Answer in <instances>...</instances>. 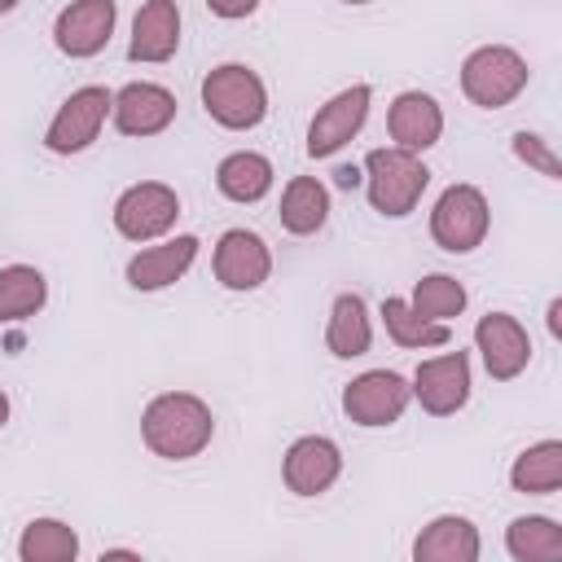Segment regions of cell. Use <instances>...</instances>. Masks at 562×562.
I'll use <instances>...</instances> for the list:
<instances>
[{
  "label": "cell",
  "instance_id": "cell-1",
  "mask_svg": "<svg viewBox=\"0 0 562 562\" xmlns=\"http://www.w3.org/2000/svg\"><path fill=\"white\" fill-rule=\"evenodd\" d=\"M140 439L162 461H189L215 439V413L193 391H162L140 413Z\"/></svg>",
  "mask_w": 562,
  "mask_h": 562
},
{
  "label": "cell",
  "instance_id": "cell-35",
  "mask_svg": "<svg viewBox=\"0 0 562 562\" xmlns=\"http://www.w3.org/2000/svg\"><path fill=\"white\" fill-rule=\"evenodd\" d=\"M342 4H369V0H342Z\"/></svg>",
  "mask_w": 562,
  "mask_h": 562
},
{
  "label": "cell",
  "instance_id": "cell-30",
  "mask_svg": "<svg viewBox=\"0 0 562 562\" xmlns=\"http://www.w3.org/2000/svg\"><path fill=\"white\" fill-rule=\"evenodd\" d=\"M206 9L224 22H237V18H250L259 9V0H206Z\"/></svg>",
  "mask_w": 562,
  "mask_h": 562
},
{
  "label": "cell",
  "instance_id": "cell-11",
  "mask_svg": "<svg viewBox=\"0 0 562 562\" xmlns=\"http://www.w3.org/2000/svg\"><path fill=\"white\" fill-rule=\"evenodd\" d=\"M211 268H215V281L233 294H246V290H259L268 277H272V250L259 233L250 228H228L220 233L215 241V255H211Z\"/></svg>",
  "mask_w": 562,
  "mask_h": 562
},
{
  "label": "cell",
  "instance_id": "cell-23",
  "mask_svg": "<svg viewBox=\"0 0 562 562\" xmlns=\"http://www.w3.org/2000/svg\"><path fill=\"white\" fill-rule=\"evenodd\" d=\"M509 487L522 496H553L562 487V439H540L522 448L509 465Z\"/></svg>",
  "mask_w": 562,
  "mask_h": 562
},
{
  "label": "cell",
  "instance_id": "cell-10",
  "mask_svg": "<svg viewBox=\"0 0 562 562\" xmlns=\"http://www.w3.org/2000/svg\"><path fill=\"white\" fill-rule=\"evenodd\" d=\"M369 105H373V88L369 83H351L342 92H334L307 123V158H329L338 154L369 119Z\"/></svg>",
  "mask_w": 562,
  "mask_h": 562
},
{
  "label": "cell",
  "instance_id": "cell-27",
  "mask_svg": "<svg viewBox=\"0 0 562 562\" xmlns=\"http://www.w3.org/2000/svg\"><path fill=\"white\" fill-rule=\"evenodd\" d=\"M382 325H386V334H391V342L395 347H448L452 342V329L443 325V321H426V316H417L413 307H408V299H382Z\"/></svg>",
  "mask_w": 562,
  "mask_h": 562
},
{
  "label": "cell",
  "instance_id": "cell-28",
  "mask_svg": "<svg viewBox=\"0 0 562 562\" xmlns=\"http://www.w3.org/2000/svg\"><path fill=\"white\" fill-rule=\"evenodd\" d=\"M465 285L457 281V277H448V272H426L417 285H413V299H408V307L417 312V316H426V321H452V316H461L465 312Z\"/></svg>",
  "mask_w": 562,
  "mask_h": 562
},
{
  "label": "cell",
  "instance_id": "cell-18",
  "mask_svg": "<svg viewBox=\"0 0 562 562\" xmlns=\"http://www.w3.org/2000/svg\"><path fill=\"white\" fill-rule=\"evenodd\" d=\"M386 132H391V140H395L400 149L422 154V149L439 145V136H443V105H439L430 92L408 88V92H400V97L391 101V110H386Z\"/></svg>",
  "mask_w": 562,
  "mask_h": 562
},
{
  "label": "cell",
  "instance_id": "cell-8",
  "mask_svg": "<svg viewBox=\"0 0 562 562\" xmlns=\"http://www.w3.org/2000/svg\"><path fill=\"white\" fill-rule=\"evenodd\" d=\"M408 404H413V386L395 369H369L342 386V413L364 430L395 426Z\"/></svg>",
  "mask_w": 562,
  "mask_h": 562
},
{
  "label": "cell",
  "instance_id": "cell-25",
  "mask_svg": "<svg viewBox=\"0 0 562 562\" xmlns=\"http://www.w3.org/2000/svg\"><path fill=\"white\" fill-rule=\"evenodd\" d=\"M505 549L514 562H562V527L544 514H522L505 527Z\"/></svg>",
  "mask_w": 562,
  "mask_h": 562
},
{
  "label": "cell",
  "instance_id": "cell-9",
  "mask_svg": "<svg viewBox=\"0 0 562 562\" xmlns=\"http://www.w3.org/2000/svg\"><path fill=\"white\" fill-rule=\"evenodd\" d=\"M474 351L492 382H514L531 364V334L509 312H487L474 325Z\"/></svg>",
  "mask_w": 562,
  "mask_h": 562
},
{
  "label": "cell",
  "instance_id": "cell-19",
  "mask_svg": "<svg viewBox=\"0 0 562 562\" xmlns=\"http://www.w3.org/2000/svg\"><path fill=\"white\" fill-rule=\"evenodd\" d=\"M479 553H483V540L465 514H439L413 540L417 562H474Z\"/></svg>",
  "mask_w": 562,
  "mask_h": 562
},
{
  "label": "cell",
  "instance_id": "cell-29",
  "mask_svg": "<svg viewBox=\"0 0 562 562\" xmlns=\"http://www.w3.org/2000/svg\"><path fill=\"white\" fill-rule=\"evenodd\" d=\"M514 158L518 162H527V167H536L544 180H562V162H558V154H553V145L544 140V136H536V132H514Z\"/></svg>",
  "mask_w": 562,
  "mask_h": 562
},
{
  "label": "cell",
  "instance_id": "cell-26",
  "mask_svg": "<svg viewBox=\"0 0 562 562\" xmlns=\"http://www.w3.org/2000/svg\"><path fill=\"white\" fill-rule=\"evenodd\" d=\"M22 562H75L79 558V531L61 518H31L18 536Z\"/></svg>",
  "mask_w": 562,
  "mask_h": 562
},
{
  "label": "cell",
  "instance_id": "cell-2",
  "mask_svg": "<svg viewBox=\"0 0 562 562\" xmlns=\"http://www.w3.org/2000/svg\"><path fill=\"white\" fill-rule=\"evenodd\" d=\"M426 184H430V167L422 162V154L400 149V145H382L364 154V193L378 215L386 220L413 215Z\"/></svg>",
  "mask_w": 562,
  "mask_h": 562
},
{
  "label": "cell",
  "instance_id": "cell-22",
  "mask_svg": "<svg viewBox=\"0 0 562 562\" xmlns=\"http://www.w3.org/2000/svg\"><path fill=\"white\" fill-rule=\"evenodd\" d=\"M281 228L294 233V237H312L325 228L329 220V189L316 180V176H294L285 189H281Z\"/></svg>",
  "mask_w": 562,
  "mask_h": 562
},
{
  "label": "cell",
  "instance_id": "cell-21",
  "mask_svg": "<svg viewBox=\"0 0 562 562\" xmlns=\"http://www.w3.org/2000/svg\"><path fill=\"white\" fill-rule=\"evenodd\" d=\"M272 180H277L272 162H268L263 154H255V149H233V154H224L220 167H215V189H220L228 202H241V206L268 198Z\"/></svg>",
  "mask_w": 562,
  "mask_h": 562
},
{
  "label": "cell",
  "instance_id": "cell-33",
  "mask_svg": "<svg viewBox=\"0 0 562 562\" xmlns=\"http://www.w3.org/2000/svg\"><path fill=\"white\" fill-rule=\"evenodd\" d=\"M4 422H9V395L0 391V430H4Z\"/></svg>",
  "mask_w": 562,
  "mask_h": 562
},
{
  "label": "cell",
  "instance_id": "cell-24",
  "mask_svg": "<svg viewBox=\"0 0 562 562\" xmlns=\"http://www.w3.org/2000/svg\"><path fill=\"white\" fill-rule=\"evenodd\" d=\"M48 303V281L35 263H9L0 268V325L26 321Z\"/></svg>",
  "mask_w": 562,
  "mask_h": 562
},
{
  "label": "cell",
  "instance_id": "cell-3",
  "mask_svg": "<svg viewBox=\"0 0 562 562\" xmlns=\"http://www.w3.org/2000/svg\"><path fill=\"white\" fill-rule=\"evenodd\" d=\"M202 110L228 132H250L268 114V88L246 61H224L202 79Z\"/></svg>",
  "mask_w": 562,
  "mask_h": 562
},
{
  "label": "cell",
  "instance_id": "cell-34",
  "mask_svg": "<svg viewBox=\"0 0 562 562\" xmlns=\"http://www.w3.org/2000/svg\"><path fill=\"white\" fill-rule=\"evenodd\" d=\"M18 4H22V0H0V9H18Z\"/></svg>",
  "mask_w": 562,
  "mask_h": 562
},
{
  "label": "cell",
  "instance_id": "cell-31",
  "mask_svg": "<svg viewBox=\"0 0 562 562\" xmlns=\"http://www.w3.org/2000/svg\"><path fill=\"white\" fill-rule=\"evenodd\" d=\"M356 180H360L356 167H338V184H356Z\"/></svg>",
  "mask_w": 562,
  "mask_h": 562
},
{
  "label": "cell",
  "instance_id": "cell-13",
  "mask_svg": "<svg viewBox=\"0 0 562 562\" xmlns=\"http://www.w3.org/2000/svg\"><path fill=\"white\" fill-rule=\"evenodd\" d=\"M342 474V448L329 435H303L281 457V479L294 496H321Z\"/></svg>",
  "mask_w": 562,
  "mask_h": 562
},
{
  "label": "cell",
  "instance_id": "cell-16",
  "mask_svg": "<svg viewBox=\"0 0 562 562\" xmlns=\"http://www.w3.org/2000/svg\"><path fill=\"white\" fill-rule=\"evenodd\" d=\"M198 246H202V241H198L193 233H180V237H167V241H158V246L136 250V255L127 259V285H132V290H145V294L176 285V281L193 268Z\"/></svg>",
  "mask_w": 562,
  "mask_h": 562
},
{
  "label": "cell",
  "instance_id": "cell-14",
  "mask_svg": "<svg viewBox=\"0 0 562 562\" xmlns=\"http://www.w3.org/2000/svg\"><path fill=\"white\" fill-rule=\"evenodd\" d=\"M119 22V4L114 0H70L57 22H53V44L66 57H97Z\"/></svg>",
  "mask_w": 562,
  "mask_h": 562
},
{
  "label": "cell",
  "instance_id": "cell-5",
  "mask_svg": "<svg viewBox=\"0 0 562 562\" xmlns=\"http://www.w3.org/2000/svg\"><path fill=\"white\" fill-rule=\"evenodd\" d=\"M110 220H114V233L127 241H140V246L158 241L180 220V193L162 180H136L114 198Z\"/></svg>",
  "mask_w": 562,
  "mask_h": 562
},
{
  "label": "cell",
  "instance_id": "cell-20",
  "mask_svg": "<svg viewBox=\"0 0 562 562\" xmlns=\"http://www.w3.org/2000/svg\"><path fill=\"white\" fill-rule=\"evenodd\" d=\"M325 347L338 360H356L373 347V321H369V303L351 290H342L329 307V325H325Z\"/></svg>",
  "mask_w": 562,
  "mask_h": 562
},
{
  "label": "cell",
  "instance_id": "cell-4",
  "mask_svg": "<svg viewBox=\"0 0 562 562\" xmlns=\"http://www.w3.org/2000/svg\"><path fill=\"white\" fill-rule=\"evenodd\" d=\"M527 79H531L527 57L509 44H479L461 61V92L479 110H505L527 88Z\"/></svg>",
  "mask_w": 562,
  "mask_h": 562
},
{
  "label": "cell",
  "instance_id": "cell-12",
  "mask_svg": "<svg viewBox=\"0 0 562 562\" xmlns=\"http://www.w3.org/2000/svg\"><path fill=\"white\" fill-rule=\"evenodd\" d=\"M408 386H413V400L430 417H452L470 400V356L465 351L430 356V360L417 364V373H413Z\"/></svg>",
  "mask_w": 562,
  "mask_h": 562
},
{
  "label": "cell",
  "instance_id": "cell-6",
  "mask_svg": "<svg viewBox=\"0 0 562 562\" xmlns=\"http://www.w3.org/2000/svg\"><path fill=\"white\" fill-rule=\"evenodd\" d=\"M487 224H492V206L479 184H448L430 206V237L448 255H470L474 246H483Z\"/></svg>",
  "mask_w": 562,
  "mask_h": 562
},
{
  "label": "cell",
  "instance_id": "cell-7",
  "mask_svg": "<svg viewBox=\"0 0 562 562\" xmlns=\"http://www.w3.org/2000/svg\"><path fill=\"white\" fill-rule=\"evenodd\" d=\"M110 105H114V92H110V88H101V83L75 88V92L57 105L53 123L44 127V149H48V154H61V158L83 154V149L101 136V127H105V119H110Z\"/></svg>",
  "mask_w": 562,
  "mask_h": 562
},
{
  "label": "cell",
  "instance_id": "cell-15",
  "mask_svg": "<svg viewBox=\"0 0 562 562\" xmlns=\"http://www.w3.org/2000/svg\"><path fill=\"white\" fill-rule=\"evenodd\" d=\"M110 119L123 136H158L176 123V92L162 88V83H149V79H136V83H123L114 92V105H110Z\"/></svg>",
  "mask_w": 562,
  "mask_h": 562
},
{
  "label": "cell",
  "instance_id": "cell-32",
  "mask_svg": "<svg viewBox=\"0 0 562 562\" xmlns=\"http://www.w3.org/2000/svg\"><path fill=\"white\" fill-rule=\"evenodd\" d=\"M101 558H136V549H105Z\"/></svg>",
  "mask_w": 562,
  "mask_h": 562
},
{
  "label": "cell",
  "instance_id": "cell-17",
  "mask_svg": "<svg viewBox=\"0 0 562 562\" xmlns=\"http://www.w3.org/2000/svg\"><path fill=\"white\" fill-rule=\"evenodd\" d=\"M176 48H180V4L176 0H145L132 18L127 57L145 61V66H162L176 57Z\"/></svg>",
  "mask_w": 562,
  "mask_h": 562
}]
</instances>
